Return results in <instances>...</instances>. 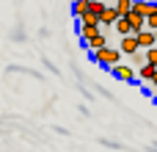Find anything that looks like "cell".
<instances>
[{
    "mask_svg": "<svg viewBox=\"0 0 157 152\" xmlns=\"http://www.w3.org/2000/svg\"><path fill=\"white\" fill-rule=\"evenodd\" d=\"M119 50H121L124 55H135V53L141 50V42H138V33H130V36H121V42H119Z\"/></svg>",
    "mask_w": 157,
    "mask_h": 152,
    "instance_id": "obj_2",
    "label": "cell"
},
{
    "mask_svg": "<svg viewBox=\"0 0 157 152\" xmlns=\"http://www.w3.org/2000/svg\"><path fill=\"white\" fill-rule=\"evenodd\" d=\"M113 28H116V30H119L121 36H130V33H132V25H130V17H121V19H119V22H116Z\"/></svg>",
    "mask_w": 157,
    "mask_h": 152,
    "instance_id": "obj_11",
    "label": "cell"
},
{
    "mask_svg": "<svg viewBox=\"0 0 157 152\" xmlns=\"http://www.w3.org/2000/svg\"><path fill=\"white\" fill-rule=\"evenodd\" d=\"M152 86H155V89H157V75H155V80H152Z\"/></svg>",
    "mask_w": 157,
    "mask_h": 152,
    "instance_id": "obj_15",
    "label": "cell"
},
{
    "mask_svg": "<svg viewBox=\"0 0 157 152\" xmlns=\"http://www.w3.org/2000/svg\"><path fill=\"white\" fill-rule=\"evenodd\" d=\"M146 28H149V30H157V3H155V11L146 17Z\"/></svg>",
    "mask_w": 157,
    "mask_h": 152,
    "instance_id": "obj_13",
    "label": "cell"
},
{
    "mask_svg": "<svg viewBox=\"0 0 157 152\" xmlns=\"http://www.w3.org/2000/svg\"><path fill=\"white\" fill-rule=\"evenodd\" d=\"M113 6H116V11H119L121 17H127V14H132L135 0H113Z\"/></svg>",
    "mask_w": 157,
    "mask_h": 152,
    "instance_id": "obj_9",
    "label": "cell"
},
{
    "mask_svg": "<svg viewBox=\"0 0 157 152\" xmlns=\"http://www.w3.org/2000/svg\"><path fill=\"white\" fill-rule=\"evenodd\" d=\"M130 17V25H132V33H141V30H146V17H141V14H127Z\"/></svg>",
    "mask_w": 157,
    "mask_h": 152,
    "instance_id": "obj_7",
    "label": "cell"
},
{
    "mask_svg": "<svg viewBox=\"0 0 157 152\" xmlns=\"http://www.w3.org/2000/svg\"><path fill=\"white\" fill-rule=\"evenodd\" d=\"M121 55H124V53H121L119 47H110V44H108V47H102V50H97V53H94V61H97L99 66L113 69L116 64H121Z\"/></svg>",
    "mask_w": 157,
    "mask_h": 152,
    "instance_id": "obj_1",
    "label": "cell"
},
{
    "mask_svg": "<svg viewBox=\"0 0 157 152\" xmlns=\"http://www.w3.org/2000/svg\"><path fill=\"white\" fill-rule=\"evenodd\" d=\"M99 19H102V25H116V22L121 19V14L116 11V6H108V11H105Z\"/></svg>",
    "mask_w": 157,
    "mask_h": 152,
    "instance_id": "obj_6",
    "label": "cell"
},
{
    "mask_svg": "<svg viewBox=\"0 0 157 152\" xmlns=\"http://www.w3.org/2000/svg\"><path fill=\"white\" fill-rule=\"evenodd\" d=\"M110 72H113L119 80H124V83H132V80H135V75H138V72H135L132 66H127V64H116Z\"/></svg>",
    "mask_w": 157,
    "mask_h": 152,
    "instance_id": "obj_3",
    "label": "cell"
},
{
    "mask_svg": "<svg viewBox=\"0 0 157 152\" xmlns=\"http://www.w3.org/2000/svg\"><path fill=\"white\" fill-rule=\"evenodd\" d=\"M83 44H86V47H88L91 53H97V50H102V47H108V39H105L102 33H97V36H91V39H86Z\"/></svg>",
    "mask_w": 157,
    "mask_h": 152,
    "instance_id": "obj_4",
    "label": "cell"
},
{
    "mask_svg": "<svg viewBox=\"0 0 157 152\" xmlns=\"http://www.w3.org/2000/svg\"><path fill=\"white\" fill-rule=\"evenodd\" d=\"M135 14H141V17H149L152 11H155V3H149V0H135V8H132Z\"/></svg>",
    "mask_w": 157,
    "mask_h": 152,
    "instance_id": "obj_8",
    "label": "cell"
},
{
    "mask_svg": "<svg viewBox=\"0 0 157 152\" xmlns=\"http://www.w3.org/2000/svg\"><path fill=\"white\" fill-rule=\"evenodd\" d=\"M155 75H157V66H152V64H144V66L138 69V78H141V80H149V83H152Z\"/></svg>",
    "mask_w": 157,
    "mask_h": 152,
    "instance_id": "obj_10",
    "label": "cell"
},
{
    "mask_svg": "<svg viewBox=\"0 0 157 152\" xmlns=\"http://www.w3.org/2000/svg\"><path fill=\"white\" fill-rule=\"evenodd\" d=\"M72 14H75L77 19H83L86 14H91V0H75V6H72Z\"/></svg>",
    "mask_w": 157,
    "mask_h": 152,
    "instance_id": "obj_5",
    "label": "cell"
},
{
    "mask_svg": "<svg viewBox=\"0 0 157 152\" xmlns=\"http://www.w3.org/2000/svg\"><path fill=\"white\" fill-rule=\"evenodd\" d=\"M108 0H91V14H97V17H102L105 11H108Z\"/></svg>",
    "mask_w": 157,
    "mask_h": 152,
    "instance_id": "obj_12",
    "label": "cell"
},
{
    "mask_svg": "<svg viewBox=\"0 0 157 152\" xmlns=\"http://www.w3.org/2000/svg\"><path fill=\"white\" fill-rule=\"evenodd\" d=\"M146 64L157 66V47H149V50H146Z\"/></svg>",
    "mask_w": 157,
    "mask_h": 152,
    "instance_id": "obj_14",
    "label": "cell"
}]
</instances>
